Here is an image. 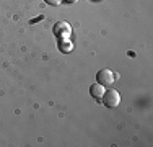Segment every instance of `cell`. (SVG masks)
Listing matches in <instances>:
<instances>
[{
  "label": "cell",
  "mask_w": 153,
  "mask_h": 147,
  "mask_svg": "<svg viewBox=\"0 0 153 147\" xmlns=\"http://www.w3.org/2000/svg\"><path fill=\"white\" fill-rule=\"evenodd\" d=\"M101 98H103V105L108 106V108H116V106H119V103H121V95H119V92L114 90V88L104 90V93Z\"/></svg>",
  "instance_id": "cell-1"
},
{
  "label": "cell",
  "mask_w": 153,
  "mask_h": 147,
  "mask_svg": "<svg viewBox=\"0 0 153 147\" xmlns=\"http://www.w3.org/2000/svg\"><path fill=\"white\" fill-rule=\"evenodd\" d=\"M52 31H54V36H56L59 41L60 39H68L72 34V28L67 21H57L52 26Z\"/></svg>",
  "instance_id": "cell-2"
},
{
  "label": "cell",
  "mask_w": 153,
  "mask_h": 147,
  "mask_svg": "<svg viewBox=\"0 0 153 147\" xmlns=\"http://www.w3.org/2000/svg\"><path fill=\"white\" fill-rule=\"evenodd\" d=\"M114 72L111 70V69H101L100 72L96 74V80L98 83H101V85H111L112 82H114Z\"/></svg>",
  "instance_id": "cell-3"
},
{
  "label": "cell",
  "mask_w": 153,
  "mask_h": 147,
  "mask_svg": "<svg viewBox=\"0 0 153 147\" xmlns=\"http://www.w3.org/2000/svg\"><path fill=\"white\" fill-rule=\"evenodd\" d=\"M90 93H91L93 98H96V100H100L101 97H103L104 93V85H101V83H91V87H90Z\"/></svg>",
  "instance_id": "cell-4"
},
{
  "label": "cell",
  "mask_w": 153,
  "mask_h": 147,
  "mask_svg": "<svg viewBox=\"0 0 153 147\" xmlns=\"http://www.w3.org/2000/svg\"><path fill=\"white\" fill-rule=\"evenodd\" d=\"M59 49L62 52H68V51L72 49V43L68 41V39H60L59 41Z\"/></svg>",
  "instance_id": "cell-5"
},
{
  "label": "cell",
  "mask_w": 153,
  "mask_h": 147,
  "mask_svg": "<svg viewBox=\"0 0 153 147\" xmlns=\"http://www.w3.org/2000/svg\"><path fill=\"white\" fill-rule=\"evenodd\" d=\"M44 2L47 3V5H52V7H57L62 3V0H44Z\"/></svg>",
  "instance_id": "cell-6"
},
{
  "label": "cell",
  "mask_w": 153,
  "mask_h": 147,
  "mask_svg": "<svg viewBox=\"0 0 153 147\" xmlns=\"http://www.w3.org/2000/svg\"><path fill=\"white\" fill-rule=\"evenodd\" d=\"M64 2V0H62ZM65 2H68V3H74V2H76V0H65Z\"/></svg>",
  "instance_id": "cell-7"
}]
</instances>
